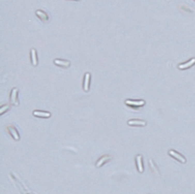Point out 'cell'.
Listing matches in <instances>:
<instances>
[{"mask_svg": "<svg viewBox=\"0 0 195 194\" xmlns=\"http://www.w3.org/2000/svg\"><path fill=\"white\" fill-rule=\"evenodd\" d=\"M111 158V156H110V155H108V154H105V155L101 157V158L98 160L95 165H96L97 167H101L103 166L104 164H106L108 161H110Z\"/></svg>", "mask_w": 195, "mask_h": 194, "instance_id": "1", "label": "cell"}, {"mask_svg": "<svg viewBox=\"0 0 195 194\" xmlns=\"http://www.w3.org/2000/svg\"><path fill=\"white\" fill-rule=\"evenodd\" d=\"M33 115L38 117H42V118H49L50 117V113L49 112L40 111H34L33 112Z\"/></svg>", "mask_w": 195, "mask_h": 194, "instance_id": "6", "label": "cell"}, {"mask_svg": "<svg viewBox=\"0 0 195 194\" xmlns=\"http://www.w3.org/2000/svg\"><path fill=\"white\" fill-rule=\"evenodd\" d=\"M17 95H18V89L17 88H14L12 91L11 93V101L12 103L14 104V105H18V100H17Z\"/></svg>", "mask_w": 195, "mask_h": 194, "instance_id": "8", "label": "cell"}, {"mask_svg": "<svg viewBox=\"0 0 195 194\" xmlns=\"http://www.w3.org/2000/svg\"><path fill=\"white\" fill-rule=\"evenodd\" d=\"M195 63V59H191L189 62L186 63H184V64H181L178 66V68L180 69H187V68H189L191 67V66H193Z\"/></svg>", "mask_w": 195, "mask_h": 194, "instance_id": "9", "label": "cell"}, {"mask_svg": "<svg viewBox=\"0 0 195 194\" xmlns=\"http://www.w3.org/2000/svg\"><path fill=\"white\" fill-rule=\"evenodd\" d=\"M126 104L132 106V107H141L145 104V101L142 100H126L125 101Z\"/></svg>", "mask_w": 195, "mask_h": 194, "instance_id": "2", "label": "cell"}, {"mask_svg": "<svg viewBox=\"0 0 195 194\" xmlns=\"http://www.w3.org/2000/svg\"><path fill=\"white\" fill-rule=\"evenodd\" d=\"M36 14L40 17L41 19L43 20V21H47V20H48V17H47V14H46L45 12L41 11V10H38V11L36 12Z\"/></svg>", "mask_w": 195, "mask_h": 194, "instance_id": "12", "label": "cell"}, {"mask_svg": "<svg viewBox=\"0 0 195 194\" xmlns=\"http://www.w3.org/2000/svg\"><path fill=\"white\" fill-rule=\"evenodd\" d=\"M8 129V132L9 133V134L11 135V136L16 141L19 140L20 139V136H19V134H18V132L17 131V129L14 128V126H9L7 128Z\"/></svg>", "mask_w": 195, "mask_h": 194, "instance_id": "3", "label": "cell"}, {"mask_svg": "<svg viewBox=\"0 0 195 194\" xmlns=\"http://www.w3.org/2000/svg\"><path fill=\"white\" fill-rule=\"evenodd\" d=\"M168 153H169V154H170V155L173 156L175 158L178 159V161H180L182 162V163H184V162H185V159H184V158L181 156V154H178L177 152H175V151H173V150H170V151L168 152Z\"/></svg>", "mask_w": 195, "mask_h": 194, "instance_id": "7", "label": "cell"}, {"mask_svg": "<svg viewBox=\"0 0 195 194\" xmlns=\"http://www.w3.org/2000/svg\"><path fill=\"white\" fill-rule=\"evenodd\" d=\"M89 80H90V74L86 73L85 75V81H84V90L85 91H88L89 88Z\"/></svg>", "mask_w": 195, "mask_h": 194, "instance_id": "10", "label": "cell"}, {"mask_svg": "<svg viewBox=\"0 0 195 194\" xmlns=\"http://www.w3.org/2000/svg\"><path fill=\"white\" fill-rule=\"evenodd\" d=\"M127 124L133 126H144L146 125V122L141 120H130L127 122Z\"/></svg>", "mask_w": 195, "mask_h": 194, "instance_id": "4", "label": "cell"}, {"mask_svg": "<svg viewBox=\"0 0 195 194\" xmlns=\"http://www.w3.org/2000/svg\"><path fill=\"white\" fill-rule=\"evenodd\" d=\"M31 59H32V63L34 66L37 65V57H36V52L34 49L31 50Z\"/></svg>", "mask_w": 195, "mask_h": 194, "instance_id": "13", "label": "cell"}, {"mask_svg": "<svg viewBox=\"0 0 195 194\" xmlns=\"http://www.w3.org/2000/svg\"><path fill=\"white\" fill-rule=\"evenodd\" d=\"M55 64L58 66H64V67H68L70 66V62L68 61H63V60H59V59H55L54 61Z\"/></svg>", "mask_w": 195, "mask_h": 194, "instance_id": "11", "label": "cell"}, {"mask_svg": "<svg viewBox=\"0 0 195 194\" xmlns=\"http://www.w3.org/2000/svg\"><path fill=\"white\" fill-rule=\"evenodd\" d=\"M136 163H137V167L138 169V171L139 173H142L144 170L143 168V165H142V157L141 154H138L136 157Z\"/></svg>", "mask_w": 195, "mask_h": 194, "instance_id": "5", "label": "cell"}, {"mask_svg": "<svg viewBox=\"0 0 195 194\" xmlns=\"http://www.w3.org/2000/svg\"><path fill=\"white\" fill-rule=\"evenodd\" d=\"M9 109V105H4L1 107L0 109V114H2L5 111H6Z\"/></svg>", "mask_w": 195, "mask_h": 194, "instance_id": "14", "label": "cell"}]
</instances>
